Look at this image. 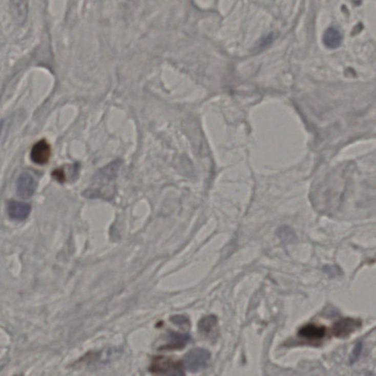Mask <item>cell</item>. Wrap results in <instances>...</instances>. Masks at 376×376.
<instances>
[{
  "instance_id": "cell-1",
  "label": "cell",
  "mask_w": 376,
  "mask_h": 376,
  "mask_svg": "<svg viewBox=\"0 0 376 376\" xmlns=\"http://www.w3.org/2000/svg\"><path fill=\"white\" fill-rule=\"evenodd\" d=\"M123 161L118 159L100 169L95 174L90 186L83 192L87 199L111 201L116 194V180Z\"/></svg>"
},
{
  "instance_id": "cell-2",
  "label": "cell",
  "mask_w": 376,
  "mask_h": 376,
  "mask_svg": "<svg viewBox=\"0 0 376 376\" xmlns=\"http://www.w3.org/2000/svg\"><path fill=\"white\" fill-rule=\"evenodd\" d=\"M150 370L154 374L160 375L180 376L184 374L181 362L167 357L155 359L151 366Z\"/></svg>"
},
{
  "instance_id": "cell-3",
  "label": "cell",
  "mask_w": 376,
  "mask_h": 376,
  "mask_svg": "<svg viewBox=\"0 0 376 376\" xmlns=\"http://www.w3.org/2000/svg\"><path fill=\"white\" fill-rule=\"evenodd\" d=\"M211 358V354L203 348H194L188 352L184 357V365L191 372L204 370Z\"/></svg>"
},
{
  "instance_id": "cell-4",
  "label": "cell",
  "mask_w": 376,
  "mask_h": 376,
  "mask_svg": "<svg viewBox=\"0 0 376 376\" xmlns=\"http://www.w3.org/2000/svg\"><path fill=\"white\" fill-rule=\"evenodd\" d=\"M362 326L360 320L351 318H343L335 323L333 335L336 338H346L358 330Z\"/></svg>"
},
{
  "instance_id": "cell-5",
  "label": "cell",
  "mask_w": 376,
  "mask_h": 376,
  "mask_svg": "<svg viewBox=\"0 0 376 376\" xmlns=\"http://www.w3.org/2000/svg\"><path fill=\"white\" fill-rule=\"evenodd\" d=\"M36 187V180L30 173H23L17 179L16 193L22 199H27L32 197L35 194Z\"/></svg>"
},
{
  "instance_id": "cell-6",
  "label": "cell",
  "mask_w": 376,
  "mask_h": 376,
  "mask_svg": "<svg viewBox=\"0 0 376 376\" xmlns=\"http://www.w3.org/2000/svg\"><path fill=\"white\" fill-rule=\"evenodd\" d=\"M52 155L51 145L46 140H39L32 148L30 159L34 163L43 165L50 160Z\"/></svg>"
},
{
  "instance_id": "cell-7",
  "label": "cell",
  "mask_w": 376,
  "mask_h": 376,
  "mask_svg": "<svg viewBox=\"0 0 376 376\" xmlns=\"http://www.w3.org/2000/svg\"><path fill=\"white\" fill-rule=\"evenodd\" d=\"M31 205L21 201H10L7 205L8 216L16 221L27 219L31 213Z\"/></svg>"
},
{
  "instance_id": "cell-8",
  "label": "cell",
  "mask_w": 376,
  "mask_h": 376,
  "mask_svg": "<svg viewBox=\"0 0 376 376\" xmlns=\"http://www.w3.org/2000/svg\"><path fill=\"white\" fill-rule=\"evenodd\" d=\"M13 18L18 25H23L28 15V0H10Z\"/></svg>"
},
{
  "instance_id": "cell-9",
  "label": "cell",
  "mask_w": 376,
  "mask_h": 376,
  "mask_svg": "<svg viewBox=\"0 0 376 376\" xmlns=\"http://www.w3.org/2000/svg\"><path fill=\"white\" fill-rule=\"evenodd\" d=\"M326 333V328L324 326H317L315 324H307L300 328L299 335L301 338L309 340H321Z\"/></svg>"
},
{
  "instance_id": "cell-10",
  "label": "cell",
  "mask_w": 376,
  "mask_h": 376,
  "mask_svg": "<svg viewBox=\"0 0 376 376\" xmlns=\"http://www.w3.org/2000/svg\"><path fill=\"white\" fill-rule=\"evenodd\" d=\"M190 340V336L185 333L171 332L168 335V344L166 349H180L184 348Z\"/></svg>"
},
{
  "instance_id": "cell-11",
  "label": "cell",
  "mask_w": 376,
  "mask_h": 376,
  "mask_svg": "<svg viewBox=\"0 0 376 376\" xmlns=\"http://www.w3.org/2000/svg\"><path fill=\"white\" fill-rule=\"evenodd\" d=\"M218 326V321L214 316H205L199 323V329L201 335L211 336L214 335Z\"/></svg>"
},
{
  "instance_id": "cell-12",
  "label": "cell",
  "mask_w": 376,
  "mask_h": 376,
  "mask_svg": "<svg viewBox=\"0 0 376 376\" xmlns=\"http://www.w3.org/2000/svg\"><path fill=\"white\" fill-rule=\"evenodd\" d=\"M323 40L328 48H338L339 46L341 45L342 35L336 29L329 28L325 33Z\"/></svg>"
},
{
  "instance_id": "cell-13",
  "label": "cell",
  "mask_w": 376,
  "mask_h": 376,
  "mask_svg": "<svg viewBox=\"0 0 376 376\" xmlns=\"http://www.w3.org/2000/svg\"><path fill=\"white\" fill-rule=\"evenodd\" d=\"M362 348H363V345H362V342H358L356 344L353 350H352V353L349 357L350 365H354L359 360L361 354H362Z\"/></svg>"
},
{
  "instance_id": "cell-14",
  "label": "cell",
  "mask_w": 376,
  "mask_h": 376,
  "mask_svg": "<svg viewBox=\"0 0 376 376\" xmlns=\"http://www.w3.org/2000/svg\"><path fill=\"white\" fill-rule=\"evenodd\" d=\"M52 177H54V179L58 182L64 183L67 181V176H66L65 171H64V169H61V168H60V169H55V170L52 172Z\"/></svg>"
},
{
  "instance_id": "cell-15",
  "label": "cell",
  "mask_w": 376,
  "mask_h": 376,
  "mask_svg": "<svg viewBox=\"0 0 376 376\" xmlns=\"http://www.w3.org/2000/svg\"><path fill=\"white\" fill-rule=\"evenodd\" d=\"M325 272L332 277H338L342 274L341 269L338 266H326L324 267Z\"/></svg>"
},
{
  "instance_id": "cell-16",
  "label": "cell",
  "mask_w": 376,
  "mask_h": 376,
  "mask_svg": "<svg viewBox=\"0 0 376 376\" xmlns=\"http://www.w3.org/2000/svg\"><path fill=\"white\" fill-rule=\"evenodd\" d=\"M171 321L173 323H175L176 325H179V326H186V325H189V320L187 318L182 316H175L172 317Z\"/></svg>"
}]
</instances>
